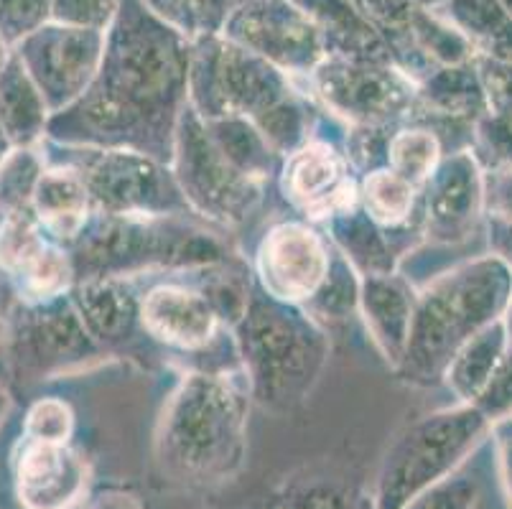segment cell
Masks as SVG:
<instances>
[{"instance_id": "obj_1", "label": "cell", "mask_w": 512, "mask_h": 509, "mask_svg": "<svg viewBox=\"0 0 512 509\" xmlns=\"http://www.w3.org/2000/svg\"><path fill=\"white\" fill-rule=\"evenodd\" d=\"M192 39L143 0H123L107 28L95 82L74 105L51 115L46 140L128 148L171 166L176 125L189 105Z\"/></svg>"}, {"instance_id": "obj_2", "label": "cell", "mask_w": 512, "mask_h": 509, "mask_svg": "<svg viewBox=\"0 0 512 509\" xmlns=\"http://www.w3.org/2000/svg\"><path fill=\"white\" fill-rule=\"evenodd\" d=\"M248 451V398L232 380L194 372L179 382L156 431V461L171 482L217 487Z\"/></svg>"}, {"instance_id": "obj_3", "label": "cell", "mask_w": 512, "mask_h": 509, "mask_svg": "<svg viewBox=\"0 0 512 509\" xmlns=\"http://www.w3.org/2000/svg\"><path fill=\"white\" fill-rule=\"evenodd\" d=\"M512 303V268L495 255L456 265L416 296L411 339L398 370L431 385L444 377L454 354L495 321Z\"/></svg>"}, {"instance_id": "obj_4", "label": "cell", "mask_w": 512, "mask_h": 509, "mask_svg": "<svg viewBox=\"0 0 512 509\" xmlns=\"http://www.w3.org/2000/svg\"><path fill=\"white\" fill-rule=\"evenodd\" d=\"M235 334L255 403L286 413L309 398L327 364L329 342L304 308L253 293Z\"/></svg>"}, {"instance_id": "obj_5", "label": "cell", "mask_w": 512, "mask_h": 509, "mask_svg": "<svg viewBox=\"0 0 512 509\" xmlns=\"http://www.w3.org/2000/svg\"><path fill=\"white\" fill-rule=\"evenodd\" d=\"M67 250L77 283L151 268H214L225 260L222 242L184 217L92 214Z\"/></svg>"}, {"instance_id": "obj_6", "label": "cell", "mask_w": 512, "mask_h": 509, "mask_svg": "<svg viewBox=\"0 0 512 509\" xmlns=\"http://www.w3.org/2000/svg\"><path fill=\"white\" fill-rule=\"evenodd\" d=\"M299 97L286 72L235 41L222 34H199L192 39L189 105L199 118L237 115L260 130Z\"/></svg>"}, {"instance_id": "obj_7", "label": "cell", "mask_w": 512, "mask_h": 509, "mask_svg": "<svg viewBox=\"0 0 512 509\" xmlns=\"http://www.w3.org/2000/svg\"><path fill=\"white\" fill-rule=\"evenodd\" d=\"M492 423L474 403L416 420L388 448L375 482V509H400L444 482L490 436Z\"/></svg>"}, {"instance_id": "obj_8", "label": "cell", "mask_w": 512, "mask_h": 509, "mask_svg": "<svg viewBox=\"0 0 512 509\" xmlns=\"http://www.w3.org/2000/svg\"><path fill=\"white\" fill-rule=\"evenodd\" d=\"M46 163L72 166L95 214L110 217H186L192 212L169 163L128 148H77L44 140Z\"/></svg>"}, {"instance_id": "obj_9", "label": "cell", "mask_w": 512, "mask_h": 509, "mask_svg": "<svg viewBox=\"0 0 512 509\" xmlns=\"http://www.w3.org/2000/svg\"><path fill=\"white\" fill-rule=\"evenodd\" d=\"M171 171L189 209L222 227L245 222L263 199V184L222 153L192 105L184 107L176 125Z\"/></svg>"}, {"instance_id": "obj_10", "label": "cell", "mask_w": 512, "mask_h": 509, "mask_svg": "<svg viewBox=\"0 0 512 509\" xmlns=\"http://www.w3.org/2000/svg\"><path fill=\"white\" fill-rule=\"evenodd\" d=\"M72 298L23 303L6 316L8 372L23 382H44L85 370L102 357Z\"/></svg>"}, {"instance_id": "obj_11", "label": "cell", "mask_w": 512, "mask_h": 509, "mask_svg": "<svg viewBox=\"0 0 512 509\" xmlns=\"http://www.w3.org/2000/svg\"><path fill=\"white\" fill-rule=\"evenodd\" d=\"M306 82L321 105L352 125H395L418 112V84L395 64L327 56Z\"/></svg>"}, {"instance_id": "obj_12", "label": "cell", "mask_w": 512, "mask_h": 509, "mask_svg": "<svg viewBox=\"0 0 512 509\" xmlns=\"http://www.w3.org/2000/svg\"><path fill=\"white\" fill-rule=\"evenodd\" d=\"M220 34L291 79H309L327 59L319 28L293 0H242Z\"/></svg>"}, {"instance_id": "obj_13", "label": "cell", "mask_w": 512, "mask_h": 509, "mask_svg": "<svg viewBox=\"0 0 512 509\" xmlns=\"http://www.w3.org/2000/svg\"><path fill=\"white\" fill-rule=\"evenodd\" d=\"M13 51L21 56L54 115L90 90L105 54V34L49 21Z\"/></svg>"}, {"instance_id": "obj_14", "label": "cell", "mask_w": 512, "mask_h": 509, "mask_svg": "<svg viewBox=\"0 0 512 509\" xmlns=\"http://www.w3.org/2000/svg\"><path fill=\"white\" fill-rule=\"evenodd\" d=\"M421 207L423 235L431 242L456 245L472 237L487 209L482 163L474 151L444 153L423 184Z\"/></svg>"}, {"instance_id": "obj_15", "label": "cell", "mask_w": 512, "mask_h": 509, "mask_svg": "<svg viewBox=\"0 0 512 509\" xmlns=\"http://www.w3.org/2000/svg\"><path fill=\"white\" fill-rule=\"evenodd\" d=\"M255 263L263 291L293 306H304L332 268L327 242L301 222L271 227L260 242Z\"/></svg>"}, {"instance_id": "obj_16", "label": "cell", "mask_w": 512, "mask_h": 509, "mask_svg": "<svg viewBox=\"0 0 512 509\" xmlns=\"http://www.w3.org/2000/svg\"><path fill=\"white\" fill-rule=\"evenodd\" d=\"M90 469L69 443H18L13 487L23 509H72L82 502Z\"/></svg>"}, {"instance_id": "obj_17", "label": "cell", "mask_w": 512, "mask_h": 509, "mask_svg": "<svg viewBox=\"0 0 512 509\" xmlns=\"http://www.w3.org/2000/svg\"><path fill=\"white\" fill-rule=\"evenodd\" d=\"M283 191L314 219H329L360 204V191L349 176V161L324 140H309L286 156Z\"/></svg>"}, {"instance_id": "obj_18", "label": "cell", "mask_w": 512, "mask_h": 509, "mask_svg": "<svg viewBox=\"0 0 512 509\" xmlns=\"http://www.w3.org/2000/svg\"><path fill=\"white\" fill-rule=\"evenodd\" d=\"M141 326L164 347L199 352L214 342L220 316L202 291L164 283L141 298Z\"/></svg>"}, {"instance_id": "obj_19", "label": "cell", "mask_w": 512, "mask_h": 509, "mask_svg": "<svg viewBox=\"0 0 512 509\" xmlns=\"http://www.w3.org/2000/svg\"><path fill=\"white\" fill-rule=\"evenodd\" d=\"M69 298L102 352L125 347L143 331L141 296H136L125 278L79 280Z\"/></svg>"}, {"instance_id": "obj_20", "label": "cell", "mask_w": 512, "mask_h": 509, "mask_svg": "<svg viewBox=\"0 0 512 509\" xmlns=\"http://www.w3.org/2000/svg\"><path fill=\"white\" fill-rule=\"evenodd\" d=\"M360 308L377 349L398 367L411 339L416 293L406 278L395 273L362 275Z\"/></svg>"}, {"instance_id": "obj_21", "label": "cell", "mask_w": 512, "mask_h": 509, "mask_svg": "<svg viewBox=\"0 0 512 509\" xmlns=\"http://www.w3.org/2000/svg\"><path fill=\"white\" fill-rule=\"evenodd\" d=\"M319 28L327 56L349 62L395 64L383 34L357 11L352 0H293Z\"/></svg>"}, {"instance_id": "obj_22", "label": "cell", "mask_w": 512, "mask_h": 509, "mask_svg": "<svg viewBox=\"0 0 512 509\" xmlns=\"http://www.w3.org/2000/svg\"><path fill=\"white\" fill-rule=\"evenodd\" d=\"M31 212L51 240L69 247L85 230L95 209L82 176L72 166L49 163L34 191Z\"/></svg>"}, {"instance_id": "obj_23", "label": "cell", "mask_w": 512, "mask_h": 509, "mask_svg": "<svg viewBox=\"0 0 512 509\" xmlns=\"http://www.w3.org/2000/svg\"><path fill=\"white\" fill-rule=\"evenodd\" d=\"M484 112H490L477 64L464 62L441 67L418 82V112L441 123L474 128Z\"/></svg>"}, {"instance_id": "obj_24", "label": "cell", "mask_w": 512, "mask_h": 509, "mask_svg": "<svg viewBox=\"0 0 512 509\" xmlns=\"http://www.w3.org/2000/svg\"><path fill=\"white\" fill-rule=\"evenodd\" d=\"M51 110L44 95L23 67L21 56L11 51L0 72V123L13 148L41 146L46 140Z\"/></svg>"}, {"instance_id": "obj_25", "label": "cell", "mask_w": 512, "mask_h": 509, "mask_svg": "<svg viewBox=\"0 0 512 509\" xmlns=\"http://www.w3.org/2000/svg\"><path fill=\"white\" fill-rule=\"evenodd\" d=\"M436 13L467 39L474 56L512 62V16L497 0H444Z\"/></svg>"}, {"instance_id": "obj_26", "label": "cell", "mask_w": 512, "mask_h": 509, "mask_svg": "<svg viewBox=\"0 0 512 509\" xmlns=\"http://www.w3.org/2000/svg\"><path fill=\"white\" fill-rule=\"evenodd\" d=\"M510 339L512 336L510 329H507V321L500 319L479 331V334H474L454 354V359H451L444 372V380L462 403H474L482 395L490 377L495 375L497 364L505 357Z\"/></svg>"}, {"instance_id": "obj_27", "label": "cell", "mask_w": 512, "mask_h": 509, "mask_svg": "<svg viewBox=\"0 0 512 509\" xmlns=\"http://www.w3.org/2000/svg\"><path fill=\"white\" fill-rule=\"evenodd\" d=\"M329 219H332L334 242L342 247V255L352 268L360 270L362 275L393 273V247L385 240L380 224L360 204Z\"/></svg>"}, {"instance_id": "obj_28", "label": "cell", "mask_w": 512, "mask_h": 509, "mask_svg": "<svg viewBox=\"0 0 512 509\" xmlns=\"http://www.w3.org/2000/svg\"><path fill=\"white\" fill-rule=\"evenodd\" d=\"M8 280L16 288L18 301L23 303H44L69 296V291L77 283L72 255H69L67 247L54 242L51 237L21 268L13 270Z\"/></svg>"}, {"instance_id": "obj_29", "label": "cell", "mask_w": 512, "mask_h": 509, "mask_svg": "<svg viewBox=\"0 0 512 509\" xmlns=\"http://www.w3.org/2000/svg\"><path fill=\"white\" fill-rule=\"evenodd\" d=\"M204 123H207L214 143L222 148V153L240 168L242 174L255 179L258 184H265L276 174L278 153L273 151L271 143L263 138V133L250 120L227 115V118L204 120Z\"/></svg>"}, {"instance_id": "obj_30", "label": "cell", "mask_w": 512, "mask_h": 509, "mask_svg": "<svg viewBox=\"0 0 512 509\" xmlns=\"http://www.w3.org/2000/svg\"><path fill=\"white\" fill-rule=\"evenodd\" d=\"M360 207L375 219L380 227L398 230L406 227L418 207V186L398 176L395 171L375 168L365 174L360 184Z\"/></svg>"}, {"instance_id": "obj_31", "label": "cell", "mask_w": 512, "mask_h": 509, "mask_svg": "<svg viewBox=\"0 0 512 509\" xmlns=\"http://www.w3.org/2000/svg\"><path fill=\"white\" fill-rule=\"evenodd\" d=\"M444 158V143L431 128H400L388 143V168L421 189Z\"/></svg>"}, {"instance_id": "obj_32", "label": "cell", "mask_w": 512, "mask_h": 509, "mask_svg": "<svg viewBox=\"0 0 512 509\" xmlns=\"http://www.w3.org/2000/svg\"><path fill=\"white\" fill-rule=\"evenodd\" d=\"M46 156L41 146L11 148L0 161V219L31 209L34 191L46 171Z\"/></svg>"}, {"instance_id": "obj_33", "label": "cell", "mask_w": 512, "mask_h": 509, "mask_svg": "<svg viewBox=\"0 0 512 509\" xmlns=\"http://www.w3.org/2000/svg\"><path fill=\"white\" fill-rule=\"evenodd\" d=\"M355 306H360V280L355 278V268L347 263V258L332 260L327 280L304 303V311L319 324L347 319Z\"/></svg>"}, {"instance_id": "obj_34", "label": "cell", "mask_w": 512, "mask_h": 509, "mask_svg": "<svg viewBox=\"0 0 512 509\" xmlns=\"http://www.w3.org/2000/svg\"><path fill=\"white\" fill-rule=\"evenodd\" d=\"M49 235L31 209L0 219V270L11 275L39 250Z\"/></svg>"}, {"instance_id": "obj_35", "label": "cell", "mask_w": 512, "mask_h": 509, "mask_svg": "<svg viewBox=\"0 0 512 509\" xmlns=\"http://www.w3.org/2000/svg\"><path fill=\"white\" fill-rule=\"evenodd\" d=\"M74 431V413L69 403L59 398H41L23 418V441L69 443Z\"/></svg>"}, {"instance_id": "obj_36", "label": "cell", "mask_w": 512, "mask_h": 509, "mask_svg": "<svg viewBox=\"0 0 512 509\" xmlns=\"http://www.w3.org/2000/svg\"><path fill=\"white\" fill-rule=\"evenodd\" d=\"M54 0H0V39L16 49L51 21Z\"/></svg>"}, {"instance_id": "obj_37", "label": "cell", "mask_w": 512, "mask_h": 509, "mask_svg": "<svg viewBox=\"0 0 512 509\" xmlns=\"http://www.w3.org/2000/svg\"><path fill=\"white\" fill-rule=\"evenodd\" d=\"M477 161H487L495 168L512 166V115L502 112H484L472 130Z\"/></svg>"}, {"instance_id": "obj_38", "label": "cell", "mask_w": 512, "mask_h": 509, "mask_svg": "<svg viewBox=\"0 0 512 509\" xmlns=\"http://www.w3.org/2000/svg\"><path fill=\"white\" fill-rule=\"evenodd\" d=\"M199 291L207 296V301L212 303V308L217 311L220 321H227L230 326L240 324V319L248 311L250 303V288L248 283L240 278L237 273H220L212 275L209 280H204V286Z\"/></svg>"}, {"instance_id": "obj_39", "label": "cell", "mask_w": 512, "mask_h": 509, "mask_svg": "<svg viewBox=\"0 0 512 509\" xmlns=\"http://www.w3.org/2000/svg\"><path fill=\"white\" fill-rule=\"evenodd\" d=\"M123 0H54L51 21L107 34L118 18Z\"/></svg>"}, {"instance_id": "obj_40", "label": "cell", "mask_w": 512, "mask_h": 509, "mask_svg": "<svg viewBox=\"0 0 512 509\" xmlns=\"http://www.w3.org/2000/svg\"><path fill=\"white\" fill-rule=\"evenodd\" d=\"M393 125H355L347 138V161L370 174L375 168L388 166V143Z\"/></svg>"}, {"instance_id": "obj_41", "label": "cell", "mask_w": 512, "mask_h": 509, "mask_svg": "<svg viewBox=\"0 0 512 509\" xmlns=\"http://www.w3.org/2000/svg\"><path fill=\"white\" fill-rule=\"evenodd\" d=\"M357 11L383 34V39L406 26L416 11H436L444 0H352Z\"/></svg>"}, {"instance_id": "obj_42", "label": "cell", "mask_w": 512, "mask_h": 509, "mask_svg": "<svg viewBox=\"0 0 512 509\" xmlns=\"http://www.w3.org/2000/svg\"><path fill=\"white\" fill-rule=\"evenodd\" d=\"M474 504H477V484L467 476H449L400 509H474Z\"/></svg>"}, {"instance_id": "obj_43", "label": "cell", "mask_w": 512, "mask_h": 509, "mask_svg": "<svg viewBox=\"0 0 512 509\" xmlns=\"http://www.w3.org/2000/svg\"><path fill=\"white\" fill-rule=\"evenodd\" d=\"M474 405L490 418L492 426L497 420L512 418V339L505 357L497 364L495 375L490 377V382L482 390V395L474 400Z\"/></svg>"}, {"instance_id": "obj_44", "label": "cell", "mask_w": 512, "mask_h": 509, "mask_svg": "<svg viewBox=\"0 0 512 509\" xmlns=\"http://www.w3.org/2000/svg\"><path fill=\"white\" fill-rule=\"evenodd\" d=\"M477 72L482 77L484 95L490 112L512 115V62H497L487 56H474Z\"/></svg>"}, {"instance_id": "obj_45", "label": "cell", "mask_w": 512, "mask_h": 509, "mask_svg": "<svg viewBox=\"0 0 512 509\" xmlns=\"http://www.w3.org/2000/svg\"><path fill=\"white\" fill-rule=\"evenodd\" d=\"M242 0H189L194 18V36L220 34L227 16L240 6Z\"/></svg>"}, {"instance_id": "obj_46", "label": "cell", "mask_w": 512, "mask_h": 509, "mask_svg": "<svg viewBox=\"0 0 512 509\" xmlns=\"http://www.w3.org/2000/svg\"><path fill=\"white\" fill-rule=\"evenodd\" d=\"M484 199H487V214L512 222V166L490 171V176L484 179Z\"/></svg>"}, {"instance_id": "obj_47", "label": "cell", "mask_w": 512, "mask_h": 509, "mask_svg": "<svg viewBox=\"0 0 512 509\" xmlns=\"http://www.w3.org/2000/svg\"><path fill=\"white\" fill-rule=\"evenodd\" d=\"M497 446V466H500L502 489H505L507 507L512 509V418L497 420L492 426Z\"/></svg>"}, {"instance_id": "obj_48", "label": "cell", "mask_w": 512, "mask_h": 509, "mask_svg": "<svg viewBox=\"0 0 512 509\" xmlns=\"http://www.w3.org/2000/svg\"><path fill=\"white\" fill-rule=\"evenodd\" d=\"M286 509H347V497L339 489L316 484L293 494Z\"/></svg>"}, {"instance_id": "obj_49", "label": "cell", "mask_w": 512, "mask_h": 509, "mask_svg": "<svg viewBox=\"0 0 512 509\" xmlns=\"http://www.w3.org/2000/svg\"><path fill=\"white\" fill-rule=\"evenodd\" d=\"M153 13H158L161 18H166L169 23H174L176 28L186 31L189 36H194V18L192 8H189V0H143Z\"/></svg>"}, {"instance_id": "obj_50", "label": "cell", "mask_w": 512, "mask_h": 509, "mask_svg": "<svg viewBox=\"0 0 512 509\" xmlns=\"http://www.w3.org/2000/svg\"><path fill=\"white\" fill-rule=\"evenodd\" d=\"M487 230H490L492 255L512 268V222L487 214Z\"/></svg>"}, {"instance_id": "obj_51", "label": "cell", "mask_w": 512, "mask_h": 509, "mask_svg": "<svg viewBox=\"0 0 512 509\" xmlns=\"http://www.w3.org/2000/svg\"><path fill=\"white\" fill-rule=\"evenodd\" d=\"M90 509H143L133 494L125 492H105L90 504Z\"/></svg>"}, {"instance_id": "obj_52", "label": "cell", "mask_w": 512, "mask_h": 509, "mask_svg": "<svg viewBox=\"0 0 512 509\" xmlns=\"http://www.w3.org/2000/svg\"><path fill=\"white\" fill-rule=\"evenodd\" d=\"M6 375H11V372H8L6 357V316H0V380Z\"/></svg>"}, {"instance_id": "obj_53", "label": "cell", "mask_w": 512, "mask_h": 509, "mask_svg": "<svg viewBox=\"0 0 512 509\" xmlns=\"http://www.w3.org/2000/svg\"><path fill=\"white\" fill-rule=\"evenodd\" d=\"M11 410H13L11 392H8V387L3 385V380H0V428H3V423H6V420H8Z\"/></svg>"}, {"instance_id": "obj_54", "label": "cell", "mask_w": 512, "mask_h": 509, "mask_svg": "<svg viewBox=\"0 0 512 509\" xmlns=\"http://www.w3.org/2000/svg\"><path fill=\"white\" fill-rule=\"evenodd\" d=\"M11 140H8L6 130H3V123H0V161L8 156V151H11Z\"/></svg>"}, {"instance_id": "obj_55", "label": "cell", "mask_w": 512, "mask_h": 509, "mask_svg": "<svg viewBox=\"0 0 512 509\" xmlns=\"http://www.w3.org/2000/svg\"><path fill=\"white\" fill-rule=\"evenodd\" d=\"M11 46L6 44V41L0 39V72H3V67H6V62H8V56H11Z\"/></svg>"}, {"instance_id": "obj_56", "label": "cell", "mask_w": 512, "mask_h": 509, "mask_svg": "<svg viewBox=\"0 0 512 509\" xmlns=\"http://www.w3.org/2000/svg\"><path fill=\"white\" fill-rule=\"evenodd\" d=\"M505 321H507V329H510V336H512V303H510V308H507Z\"/></svg>"}, {"instance_id": "obj_57", "label": "cell", "mask_w": 512, "mask_h": 509, "mask_svg": "<svg viewBox=\"0 0 512 509\" xmlns=\"http://www.w3.org/2000/svg\"><path fill=\"white\" fill-rule=\"evenodd\" d=\"M497 3H500V6L512 16V0H497Z\"/></svg>"}]
</instances>
